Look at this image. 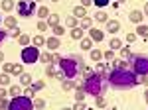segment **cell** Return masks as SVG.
<instances>
[{
	"instance_id": "cell-1",
	"label": "cell",
	"mask_w": 148,
	"mask_h": 110,
	"mask_svg": "<svg viewBox=\"0 0 148 110\" xmlns=\"http://www.w3.org/2000/svg\"><path fill=\"white\" fill-rule=\"evenodd\" d=\"M107 81L114 88H132V87H138V83H140L138 75L134 71H128V69H113V71H109Z\"/></svg>"
},
{
	"instance_id": "cell-2",
	"label": "cell",
	"mask_w": 148,
	"mask_h": 110,
	"mask_svg": "<svg viewBox=\"0 0 148 110\" xmlns=\"http://www.w3.org/2000/svg\"><path fill=\"white\" fill-rule=\"evenodd\" d=\"M53 63L59 65V71H61L63 79H71V81L77 77L79 73H83V69H85L83 59L77 57V55H69V57H59V55H56L53 57Z\"/></svg>"
},
{
	"instance_id": "cell-3",
	"label": "cell",
	"mask_w": 148,
	"mask_h": 110,
	"mask_svg": "<svg viewBox=\"0 0 148 110\" xmlns=\"http://www.w3.org/2000/svg\"><path fill=\"white\" fill-rule=\"evenodd\" d=\"M81 88L89 96H99V94H103V90H105V87H103V75H99V73L85 75V81H83Z\"/></svg>"
},
{
	"instance_id": "cell-4",
	"label": "cell",
	"mask_w": 148,
	"mask_h": 110,
	"mask_svg": "<svg viewBox=\"0 0 148 110\" xmlns=\"http://www.w3.org/2000/svg\"><path fill=\"white\" fill-rule=\"evenodd\" d=\"M8 110H34V100L20 94L8 102Z\"/></svg>"
},
{
	"instance_id": "cell-5",
	"label": "cell",
	"mask_w": 148,
	"mask_h": 110,
	"mask_svg": "<svg viewBox=\"0 0 148 110\" xmlns=\"http://www.w3.org/2000/svg\"><path fill=\"white\" fill-rule=\"evenodd\" d=\"M132 71L138 77L148 75V55H134L132 57Z\"/></svg>"
},
{
	"instance_id": "cell-6",
	"label": "cell",
	"mask_w": 148,
	"mask_h": 110,
	"mask_svg": "<svg viewBox=\"0 0 148 110\" xmlns=\"http://www.w3.org/2000/svg\"><path fill=\"white\" fill-rule=\"evenodd\" d=\"M36 12V2L34 0H20L18 2V14L20 18H30Z\"/></svg>"
},
{
	"instance_id": "cell-7",
	"label": "cell",
	"mask_w": 148,
	"mask_h": 110,
	"mask_svg": "<svg viewBox=\"0 0 148 110\" xmlns=\"http://www.w3.org/2000/svg\"><path fill=\"white\" fill-rule=\"evenodd\" d=\"M22 61H24V63H28V65H32V63H36V61H40V51H38V47H34V45L24 47V49H22Z\"/></svg>"
},
{
	"instance_id": "cell-8",
	"label": "cell",
	"mask_w": 148,
	"mask_h": 110,
	"mask_svg": "<svg viewBox=\"0 0 148 110\" xmlns=\"http://www.w3.org/2000/svg\"><path fill=\"white\" fill-rule=\"evenodd\" d=\"M4 71L8 75H22V65H14V63H4Z\"/></svg>"
},
{
	"instance_id": "cell-9",
	"label": "cell",
	"mask_w": 148,
	"mask_h": 110,
	"mask_svg": "<svg viewBox=\"0 0 148 110\" xmlns=\"http://www.w3.org/2000/svg\"><path fill=\"white\" fill-rule=\"evenodd\" d=\"M73 16L77 18V20H83V18H87V10H85V6H77V8H73Z\"/></svg>"
},
{
	"instance_id": "cell-10",
	"label": "cell",
	"mask_w": 148,
	"mask_h": 110,
	"mask_svg": "<svg viewBox=\"0 0 148 110\" xmlns=\"http://www.w3.org/2000/svg\"><path fill=\"white\" fill-rule=\"evenodd\" d=\"M107 30H109V33H116L121 30V24L116 20H111V22H107Z\"/></svg>"
},
{
	"instance_id": "cell-11",
	"label": "cell",
	"mask_w": 148,
	"mask_h": 110,
	"mask_svg": "<svg viewBox=\"0 0 148 110\" xmlns=\"http://www.w3.org/2000/svg\"><path fill=\"white\" fill-rule=\"evenodd\" d=\"M142 16H144V14H142L140 10H132V12H130V22L140 24V22H142Z\"/></svg>"
},
{
	"instance_id": "cell-12",
	"label": "cell",
	"mask_w": 148,
	"mask_h": 110,
	"mask_svg": "<svg viewBox=\"0 0 148 110\" xmlns=\"http://www.w3.org/2000/svg\"><path fill=\"white\" fill-rule=\"evenodd\" d=\"M59 43H61V41L57 39L56 35H53V37H49V39H46V45H47V49H57V47H59Z\"/></svg>"
},
{
	"instance_id": "cell-13",
	"label": "cell",
	"mask_w": 148,
	"mask_h": 110,
	"mask_svg": "<svg viewBox=\"0 0 148 110\" xmlns=\"http://www.w3.org/2000/svg\"><path fill=\"white\" fill-rule=\"evenodd\" d=\"M89 35H91V39H95V41H103V32L101 30L91 28V30H89Z\"/></svg>"
},
{
	"instance_id": "cell-14",
	"label": "cell",
	"mask_w": 148,
	"mask_h": 110,
	"mask_svg": "<svg viewBox=\"0 0 148 110\" xmlns=\"http://www.w3.org/2000/svg\"><path fill=\"white\" fill-rule=\"evenodd\" d=\"M18 41H20L22 47H28V45H32V37H30V35H26V33H22V35L18 37Z\"/></svg>"
},
{
	"instance_id": "cell-15",
	"label": "cell",
	"mask_w": 148,
	"mask_h": 110,
	"mask_svg": "<svg viewBox=\"0 0 148 110\" xmlns=\"http://www.w3.org/2000/svg\"><path fill=\"white\" fill-rule=\"evenodd\" d=\"M136 35L148 37V26H144V24H138V26H136Z\"/></svg>"
},
{
	"instance_id": "cell-16",
	"label": "cell",
	"mask_w": 148,
	"mask_h": 110,
	"mask_svg": "<svg viewBox=\"0 0 148 110\" xmlns=\"http://www.w3.org/2000/svg\"><path fill=\"white\" fill-rule=\"evenodd\" d=\"M73 87H77V85H75L71 79H63V81H61V88H63V90H71Z\"/></svg>"
},
{
	"instance_id": "cell-17",
	"label": "cell",
	"mask_w": 148,
	"mask_h": 110,
	"mask_svg": "<svg viewBox=\"0 0 148 110\" xmlns=\"http://www.w3.org/2000/svg\"><path fill=\"white\" fill-rule=\"evenodd\" d=\"M57 24H59V16H57V14H49V16H47V26L53 28V26H57Z\"/></svg>"
},
{
	"instance_id": "cell-18",
	"label": "cell",
	"mask_w": 148,
	"mask_h": 110,
	"mask_svg": "<svg viewBox=\"0 0 148 110\" xmlns=\"http://www.w3.org/2000/svg\"><path fill=\"white\" fill-rule=\"evenodd\" d=\"M132 57V51L128 49V47H121V59H125V61H128Z\"/></svg>"
},
{
	"instance_id": "cell-19",
	"label": "cell",
	"mask_w": 148,
	"mask_h": 110,
	"mask_svg": "<svg viewBox=\"0 0 148 110\" xmlns=\"http://www.w3.org/2000/svg\"><path fill=\"white\" fill-rule=\"evenodd\" d=\"M4 24H6V28H10V30H14V28H18V26H16V18H14V16H8V18H6V20H4Z\"/></svg>"
},
{
	"instance_id": "cell-20",
	"label": "cell",
	"mask_w": 148,
	"mask_h": 110,
	"mask_svg": "<svg viewBox=\"0 0 148 110\" xmlns=\"http://www.w3.org/2000/svg\"><path fill=\"white\" fill-rule=\"evenodd\" d=\"M46 43V37H42V35H36V37H32V45L34 47H40V45Z\"/></svg>"
},
{
	"instance_id": "cell-21",
	"label": "cell",
	"mask_w": 148,
	"mask_h": 110,
	"mask_svg": "<svg viewBox=\"0 0 148 110\" xmlns=\"http://www.w3.org/2000/svg\"><path fill=\"white\" fill-rule=\"evenodd\" d=\"M53 57H56V55H51V53H44V55L40 53V61H44L47 65V63H53Z\"/></svg>"
},
{
	"instance_id": "cell-22",
	"label": "cell",
	"mask_w": 148,
	"mask_h": 110,
	"mask_svg": "<svg viewBox=\"0 0 148 110\" xmlns=\"http://www.w3.org/2000/svg\"><path fill=\"white\" fill-rule=\"evenodd\" d=\"M71 37L73 39H83V30L81 28H73L71 30Z\"/></svg>"
},
{
	"instance_id": "cell-23",
	"label": "cell",
	"mask_w": 148,
	"mask_h": 110,
	"mask_svg": "<svg viewBox=\"0 0 148 110\" xmlns=\"http://www.w3.org/2000/svg\"><path fill=\"white\" fill-rule=\"evenodd\" d=\"M20 83L22 85H32V75L30 73H22L20 75Z\"/></svg>"
},
{
	"instance_id": "cell-24",
	"label": "cell",
	"mask_w": 148,
	"mask_h": 110,
	"mask_svg": "<svg viewBox=\"0 0 148 110\" xmlns=\"http://www.w3.org/2000/svg\"><path fill=\"white\" fill-rule=\"evenodd\" d=\"M85 96H87V94H85V90H83L81 87H77V90H75V100H77V102H83Z\"/></svg>"
},
{
	"instance_id": "cell-25",
	"label": "cell",
	"mask_w": 148,
	"mask_h": 110,
	"mask_svg": "<svg viewBox=\"0 0 148 110\" xmlns=\"http://www.w3.org/2000/svg\"><path fill=\"white\" fill-rule=\"evenodd\" d=\"M65 24H67L69 28H71V30H73V28H77V24H79V20H77V18H75V16H69L67 20H65Z\"/></svg>"
},
{
	"instance_id": "cell-26",
	"label": "cell",
	"mask_w": 148,
	"mask_h": 110,
	"mask_svg": "<svg viewBox=\"0 0 148 110\" xmlns=\"http://www.w3.org/2000/svg\"><path fill=\"white\" fill-rule=\"evenodd\" d=\"M38 16H40V18H42V20H44V18H47V16H49V10H47L46 6H40V8H38Z\"/></svg>"
},
{
	"instance_id": "cell-27",
	"label": "cell",
	"mask_w": 148,
	"mask_h": 110,
	"mask_svg": "<svg viewBox=\"0 0 148 110\" xmlns=\"http://www.w3.org/2000/svg\"><path fill=\"white\" fill-rule=\"evenodd\" d=\"M12 8H14V0H2V10L10 12Z\"/></svg>"
},
{
	"instance_id": "cell-28",
	"label": "cell",
	"mask_w": 148,
	"mask_h": 110,
	"mask_svg": "<svg viewBox=\"0 0 148 110\" xmlns=\"http://www.w3.org/2000/svg\"><path fill=\"white\" fill-rule=\"evenodd\" d=\"M0 85H2V87L10 85V75H8V73H2V75H0Z\"/></svg>"
},
{
	"instance_id": "cell-29",
	"label": "cell",
	"mask_w": 148,
	"mask_h": 110,
	"mask_svg": "<svg viewBox=\"0 0 148 110\" xmlns=\"http://www.w3.org/2000/svg\"><path fill=\"white\" fill-rule=\"evenodd\" d=\"M103 57V51H99V49H91V59L93 61H101Z\"/></svg>"
},
{
	"instance_id": "cell-30",
	"label": "cell",
	"mask_w": 148,
	"mask_h": 110,
	"mask_svg": "<svg viewBox=\"0 0 148 110\" xmlns=\"http://www.w3.org/2000/svg\"><path fill=\"white\" fill-rule=\"evenodd\" d=\"M91 18H83L81 20V30H91Z\"/></svg>"
},
{
	"instance_id": "cell-31",
	"label": "cell",
	"mask_w": 148,
	"mask_h": 110,
	"mask_svg": "<svg viewBox=\"0 0 148 110\" xmlns=\"http://www.w3.org/2000/svg\"><path fill=\"white\" fill-rule=\"evenodd\" d=\"M93 47V39H83L81 41V49H85V51H89Z\"/></svg>"
},
{
	"instance_id": "cell-32",
	"label": "cell",
	"mask_w": 148,
	"mask_h": 110,
	"mask_svg": "<svg viewBox=\"0 0 148 110\" xmlns=\"http://www.w3.org/2000/svg\"><path fill=\"white\" fill-rule=\"evenodd\" d=\"M8 92H10V96H12V98H16V96H20L22 88H20V87H10V90H8Z\"/></svg>"
},
{
	"instance_id": "cell-33",
	"label": "cell",
	"mask_w": 148,
	"mask_h": 110,
	"mask_svg": "<svg viewBox=\"0 0 148 110\" xmlns=\"http://www.w3.org/2000/svg\"><path fill=\"white\" fill-rule=\"evenodd\" d=\"M93 2H95L97 8H107V6L111 4V0H93Z\"/></svg>"
},
{
	"instance_id": "cell-34",
	"label": "cell",
	"mask_w": 148,
	"mask_h": 110,
	"mask_svg": "<svg viewBox=\"0 0 148 110\" xmlns=\"http://www.w3.org/2000/svg\"><path fill=\"white\" fill-rule=\"evenodd\" d=\"M46 73H47V77H56V75H57L56 67L51 65V63H47V69H46Z\"/></svg>"
},
{
	"instance_id": "cell-35",
	"label": "cell",
	"mask_w": 148,
	"mask_h": 110,
	"mask_svg": "<svg viewBox=\"0 0 148 110\" xmlns=\"http://www.w3.org/2000/svg\"><path fill=\"white\" fill-rule=\"evenodd\" d=\"M34 108H46V100L44 98H34Z\"/></svg>"
},
{
	"instance_id": "cell-36",
	"label": "cell",
	"mask_w": 148,
	"mask_h": 110,
	"mask_svg": "<svg viewBox=\"0 0 148 110\" xmlns=\"http://www.w3.org/2000/svg\"><path fill=\"white\" fill-rule=\"evenodd\" d=\"M95 20H97V22H109L105 12H97V14H95Z\"/></svg>"
},
{
	"instance_id": "cell-37",
	"label": "cell",
	"mask_w": 148,
	"mask_h": 110,
	"mask_svg": "<svg viewBox=\"0 0 148 110\" xmlns=\"http://www.w3.org/2000/svg\"><path fill=\"white\" fill-rule=\"evenodd\" d=\"M24 96H28V98H32V100H34V96H36V90H34L32 87H28L26 90H24Z\"/></svg>"
},
{
	"instance_id": "cell-38",
	"label": "cell",
	"mask_w": 148,
	"mask_h": 110,
	"mask_svg": "<svg viewBox=\"0 0 148 110\" xmlns=\"http://www.w3.org/2000/svg\"><path fill=\"white\" fill-rule=\"evenodd\" d=\"M63 32H65V30H63V26H59V24H57V26H53V33H56V37L63 35Z\"/></svg>"
},
{
	"instance_id": "cell-39",
	"label": "cell",
	"mask_w": 148,
	"mask_h": 110,
	"mask_svg": "<svg viewBox=\"0 0 148 110\" xmlns=\"http://www.w3.org/2000/svg\"><path fill=\"white\" fill-rule=\"evenodd\" d=\"M123 43H121V39H111V47L109 49H121Z\"/></svg>"
},
{
	"instance_id": "cell-40",
	"label": "cell",
	"mask_w": 148,
	"mask_h": 110,
	"mask_svg": "<svg viewBox=\"0 0 148 110\" xmlns=\"http://www.w3.org/2000/svg\"><path fill=\"white\" fill-rule=\"evenodd\" d=\"M95 104H97L99 108H105V104H107V102H105V98L99 94V96H95Z\"/></svg>"
},
{
	"instance_id": "cell-41",
	"label": "cell",
	"mask_w": 148,
	"mask_h": 110,
	"mask_svg": "<svg viewBox=\"0 0 148 110\" xmlns=\"http://www.w3.org/2000/svg\"><path fill=\"white\" fill-rule=\"evenodd\" d=\"M103 57H105L107 61H113V59H114V53H113V49H107V51L103 53Z\"/></svg>"
},
{
	"instance_id": "cell-42",
	"label": "cell",
	"mask_w": 148,
	"mask_h": 110,
	"mask_svg": "<svg viewBox=\"0 0 148 110\" xmlns=\"http://www.w3.org/2000/svg\"><path fill=\"white\" fill-rule=\"evenodd\" d=\"M44 87H46V83H44V81H38V83H34V85H32V88H34L36 92H38V90H42Z\"/></svg>"
},
{
	"instance_id": "cell-43",
	"label": "cell",
	"mask_w": 148,
	"mask_h": 110,
	"mask_svg": "<svg viewBox=\"0 0 148 110\" xmlns=\"http://www.w3.org/2000/svg\"><path fill=\"white\" fill-rule=\"evenodd\" d=\"M97 71H99V75H103L105 71H109V65H105V63H99V65H97Z\"/></svg>"
},
{
	"instance_id": "cell-44",
	"label": "cell",
	"mask_w": 148,
	"mask_h": 110,
	"mask_svg": "<svg viewBox=\"0 0 148 110\" xmlns=\"http://www.w3.org/2000/svg\"><path fill=\"white\" fill-rule=\"evenodd\" d=\"M0 110H8V100L0 98Z\"/></svg>"
},
{
	"instance_id": "cell-45",
	"label": "cell",
	"mask_w": 148,
	"mask_h": 110,
	"mask_svg": "<svg viewBox=\"0 0 148 110\" xmlns=\"http://www.w3.org/2000/svg\"><path fill=\"white\" fill-rule=\"evenodd\" d=\"M71 110H85V102H75V106Z\"/></svg>"
},
{
	"instance_id": "cell-46",
	"label": "cell",
	"mask_w": 148,
	"mask_h": 110,
	"mask_svg": "<svg viewBox=\"0 0 148 110\" xmlns=\"http://www.w3.org/2000/svg\"><path fill=\"white\" fill-rule=\"evenodd\" d=\"M38 30H40V32H46V30H47V24L44 22V20H42V22L38 24Z\"/></svg>"
},
{
	"instance_id": "cell-47",
	"label": "cell",
	"mask_w": 148,
	"mask_h": 110,
	"mask_svg": "<svg viewBox=\"0 0 148 110\" xmlns=\"http://www.w3.org/2000/svg\"><path fill=\"white\" fill-rule=\"evenodd\" d=\"M126 41H136V33H126Z\"/></svg>"
},
{
	"instance_id": "cell-48",
	"label": "cell",
	"mask_w": 148,
	"mask_h": 110,
	"mask_svg": "<svg viewBox=\"0 0 148 110\" xmlns=\"http://www.w3.org/2000/svg\"><path fill=\"white\" fill-rule=\"evenodd\" d=\"M20 35H22V33H20L18 28H14V30H12V37H20Z\"/></svg>"
},
{
	"instance_id": "cell-49",
	"label": "cell",
	"mask_w": 148,
	"mask_h": 110,
	"mask_svg": "<svg viewBox=\"0 0 148 110\" xmlns=\"http://www.w3.org/2000/svg\"><path fill=\"white\" fill-rule=\"evenodd\" d=\"M6 35H8V33L4 32V30H0V43H2V41H4V39H6Z\"/></svg>"
},
{
	"instance_id": "cell-50",
	"label": "cell",
	"mask_w": 148,
	"mask_h": 110,
	"mask_svg": "<svg viewBox=\"0 0 148 110\" xmlns=\"http://www.w3.org/2000/svg\"><path fill=\"white\" fill-rule=\"evenodd\" d=\"M4 96H6V88L0 87V98H4Z\"/></svg>"
},
{
	"instance_id": "cell-51",
	"label": "cell",
	"mask_w": 148,
	"mask_h": 110,
	"mask_svg": "<svg viewBox=\"0 0 148 110\" xmlns=\"http://www.w3.org/2000/svg\"><path fill=\"white\" fill-rule=\"evenodd\" d=\"M81 2H83V6H89V4H91L93 0H81Z\"/></svg>"
},
{
	"instance_id": "cell-52",
	"label": "cell",
	"mask_w": 148,
	"mask_h": 110,
	"mask_svg": "<svg viewBox=\"0 0 148 110\" xmlns=\"http://www.w3.org/2000/svg\"><path fill=\"white\" fill-rule=\"evenodd\" d=\"M142 14H148V2L144 4V12H142Z\"/></svg>"
},
{
	"instance_id": "cell-53",
	"label": "cell",
	"mask_w": 148,
	"mask_h": 110,
	"mask_svg": "<svg viewBox=\"0 0 148 110\" xmlns=\"http://www.w3.org/2000/svg\"><path fill=\"white\" fill-rule=\"evenodd\" d=\"M0 61H4V53L2 51H0Z\"/></svg>"
},
{
	"instance_id": "cell-54",
	"label": "cell",
	"mask_w": 148,
	"mask_h": 110,
	"mask_svg": "<svg viewBox=\"0 0 148 110\" xmlns=\"http://www.w3.org/2000/svg\"><path fill=\"white\" fill-rule=\"evenodd\" d=\"M144 98H146V102H148V90H146V92H144Z\"/></svg>"
},
{
	"instance_id": "cell-55",
	"label": "cell",
	"mask_w": 148,
	"mask_h": 110,
	"mask_svg": "<svg viewBox=\"0 0 148 110\" xmlns=\"http://www.w3.org/2000/svg\"><path fill=\"white\" fill-rule=\"evenodd\" d=\"M123 2H126V0H116V4H123Z\"/></svg>"
},
{
	"instance_id": "cell-56",
	"label": "cell",
	"mask_w": 148,
	"mask_h": 110,
	"mask_svg": "<svg viewBox=\"0 0 148 110\" xmlns=\"http://www.w3.org/2000/svg\"><path fill=\"white\" fill-rule=\"evenodd\" d=\"M63 110H71V108H63Z\"/></svg>"
},
{
	"instance_id": "cell-57",
	"label": "cell",
	"mask_w": 148,
	"mask_h": 110,
	"mask_svg": "<svg viewBox=\"0 0 148 110\" xmlns=\"http://www.w3.org/2000/svg\"><path fill=\"white\" fill-rule=\"evenodd\" d=\"M51 2H57V0H51Z\"/></svg>"
},
{
	"instance_id": "cell-58",
	"label": "cell",
	"mask_w": 148,
	"mask_h": 110,
	"mask_svg": "<svg viewBox=\"0 0 148 110\" xmlns=\"http://www.w3.org/2000/svg\"><path fill=\"white\" fill-rule=\"evenodd\" d=\"M34 2H40V0H34Z\"/></svg>"
}]
</instances>
